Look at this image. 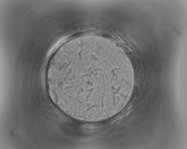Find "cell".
<instances>
[{"mask_svg":"<svg viewBox=\"0 0 187 149\" xmlns=\"http://www.w3.org/2000/svg\"><path fill=\"white\" fill-rule=\"evenodd\" d=\"M46 77L55 104L74 119L96 122L112 117L125 106L133 72L115 47L96 41H77L53 58Z\"/></svg>","mask_w":187,"mask_h":149,"instance_id":"cell-1","label":"cell"}]
</instances>
